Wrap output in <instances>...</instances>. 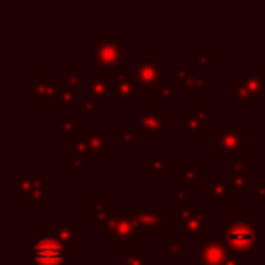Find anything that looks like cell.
<instances>
[{
  "instance_id": "cell-45",
  "label": "cell",
  "mask_w": 265,
  "mask_h": 265,
  "mask_svg": "<svg viewBox=\"0 0 265 265\" xmlns=\"http://www.w3.org/2000/svg\"><path fill=\"white\" fill-rule=\"evenodd\" d=\"M263 222H265V207H263Z\"/></svg>"
},
{
  "instance_id": "cell-29",
  "label": "cell",
  "mask_w": 265,
  "mask_h": 265,
  "mask_svg": "<svg viewBox=\"0 0 265 265\" xmlns=\"http://www.w3.org/2000/svg\"><path fill=\"white\" fill-rule=\"evenodd\" d=\"M247 169H249V157L238 154V157L233 158V162H231V171L233 173H247Z\"/></svg>"
},
{
  "instance_id": "cell-41",
  "label": "cell",
  "mask_w": 265,
  "mask_h": 265,
  "mask_svg": "<svg viewBox=\"0 0 265 265\" xmlns=\"http://www.w3.org/2000/svg\"><path fill=\"white\" fill-rule=\"evenodd\" d=\"M73 169H75V173H82L84 171V157L82 154H75V165H73Z\"/></svg>"
},
{
  "instance_id": "cell-32",
  "label": "cell",
  "mask_w": 265,
  "mask_h": 265,
  "mask_svg": "<svg viewBox=\"0 0 265 265\" xmlns=\"http://www.w3.org/2000/svg\"><path fill=\"white\" fill-rule=\"evenodd\" d=\"M184 200L178 196H173V220L178 222V224H182V218H184Z\"/></svg>"
},
{
  "instance_id": "cell-10",
  "label": "cell",
  "mask_w": 265,
  "mask_h": 265,
  "mask_svg": "<svg viewBox=\"0 0 265 265\" xmlns=\"http://www.w3.org/2000/svg\"><path fill=\"white\" fill-rule=\"evenodd\" d=\"M182 124H184L185 131H205L207 129V109L200 107V105H193L187 115L182 117Z\"/></svg>"
},
{
  "instance_id": "cell-34",
  "label": "cell",
  "mask_w": 265,
  "mask_h": 265,
  "mask_svg": "<svg viewBox=\"0 0 265 265\" xmlns=\"http://www.w3.org/2000/svg\"><path fill=\"white\" fill-rule=\"evenodd\" d=\"M233 189H238V191H244V189H247V185H249V176L245 173H233Z\"/></svg>"
},
{
  "instance_id": "cell-25",
  "label": "cell",
  "mask_w": 265,
  "mask_h": 265,
  "mask_svg": "<svg viewBox=\"0 0 265 265\" xmlns=\"http://www.w3.org/2000/svg\"><path fill=\"white\" fill-rule=\"evenodd\" d=\"M115 138L124 144V147H132V142H138L142 138V132L138 131H118L115 132Z\"/></svg>"
},
{
  "instance_id": "cell-36",
  "label": "cell",
  "mask_w": 265,
  "mask_h": 265,
  "mask_svg": "<svg viewBox=\"0 0 265 265\" xmlns=\"http://www.w3.org/2000/svg\"><path fill=\"white\" fill-rule=\"evenodd\" d=\"M173 71V82H184L189 78V65H174Z\"/></svg>"
},
{
  "instance_id": "cell-28",
  "label": "cell",
  "mask_w": 265,
  "mask_h": 265,
  "mask_svg": "<svg viewBox=\"0 0 265 265\" xmlns=\"http://www.w3.org/2000/svg\"><path fill=\"white\" fill-rule=\"evenodd\" d=\"M198 178H200V169H198V165H191V164L182 165V180L196 182Z\"/></svg>"
},
{
  "instance_id": "cell-4",
  "label": "cell",
  "mask_w": 265,
  "mask_h": 265,
  "mask_svg": "<svg viewBox=\"0 0 265 265\" xmlns=\"http://www.w3.org/2000/svg\"><path fill=\"white\" fill-rule=\"evenodd\" d=\"M107 236L115 241L118 249H127V247H132V240H140L142 229L132 216L113 214V225Z\"/></svg>"
},
{
  "instance_id": "cell-19",
  "label": "cell",
  "mask_w": 265,
  "mask_h": 265,
  "mask_svg": "<svg viewBox=\"0 0 265 265\" xmlns=\"http://www.w3.org/2000/svg\"><path fill=\"white\" fill-rule=\"evenodd\" d=\"M33 97L35 98H53L56 97V82H36L33 85Z\"/></svg>"
},
{
  "instance_id": "cell-20",
  "label": "cell",
  "mask_w": 265,
  "mask_h": 265,
  "mask_svg": "<svg viewBox=\"0 0 265 265\" xmlns=\"http://www.w3.org/2000/svg\"><path fill=\"white\" fill-rule=\"evenodd\" d=\"M56 238L65 245V247H71L75 244V238H77V233H75V225H71L69 222H64V224L58 227V231H55Z\"/></svg>"
},
{
  "instance_id": "cell-7",
  "label": "cell",
  "mask_w": 265,
  "mask_h": 265,
  "mask_svg": "<svg viewBox=\"0 0 265 265\" xmlns=\"http://www.w3.org/2000/svg\"><path fill=\"white\" fill-rule=\"evenodd\" d=\"M216 145L224 154H238L244 147L249 144V135L245 131L240 132H227V131H216L214 132Z\"/></svg>"
},
{
  "instance_id": "cell-21",
  "label": "cell",
  "mask_w": 265,
  "mask_h": 265,
  "mask_svg": "<svg viewBox=\"0 0 265 265\" xmlns=\"http://www.w3.org/2000/svg\"><path fill=\"white\" fill-rule=\"evenodd\" d=\"M49 194H51V191H49V182H46L40 178L38 184H36L35 191H33V194H31L33 205H42V202L48 200Z\"/></svg>"
},
{
  "instance_id": "cell-13",
  "label": "cell",
  "mask_w": 265,
  "mask_h": 265,
  "mask_svg": "<svg viewBox=\"0 0 265 265\" xmlns=\"http://www.w3.org/2000/svg\"><path fill=\"white\" fill-rule=\"evenodd\" d=\"M238 80L245 85V89L249 91V97L251 98H265V85H263V75H247V73H240V77Z\"/></svg>"
},
{
  "instance_id": "cell-33",
  "label": "cell",
  "mask_w": 265,
  "mask_h": 265,
  "mask_svg": "<svg viewBox=\"0 0 265 265\" xmlns=\"http://www.w3.org/2000/svg\"><path fill=\"white\" fill-rule=\"evenodd\" d=\"M64 82L73 89V91H75V89H82V85H84L85 80L78 75V73H69V75H65Z\"/></svg>"
},
{
  "instance_id": "cell-38",
  "label": "cell",
  "mask_w": 265,
  "mask_h": 265,
  "mask_svg": "<svg viewBox=\"0 0 265 265\" xmlns=\"http://www.w3.org/2000/svg\"><path fill=\"white\" fill-rule=\"evenodd\" d=\"M89 204H91V209L93 211H107L109 200H107V198H91V200H89Z\"/></svg>"
},
{
  "instance_id": "cell-22",
  "label": "cell",
  "mask_w": 265,
  "mask_h": 265,
  "mask_svg": "<svg viewBox=\"0 0 265 265\" xmlns=\"http://www.w3.org/2000/svg\"><path fill=\"white\" fill-rule=\"evenodd\" d=\"M207 85V75L205 73H198V75H191L182 82V89L189 91V89H205Z\"/></svg>"
},
{
  "instance_id": "cell-31",
  "label": "cell",
  "mask_w": 265,
  "mask_h": 265,
  "mask_svg": "<svg viewBox=\"0 0 265 265\" xmlns=\"http://www.w3.org/2000/svg\"><path fill=\"white\" fill-rule=\"evenodd\" d=\"M165 171V158L162 157H149V173H164Z\"/></svg>"
},
{
  "instance_id": "cell-11",
  "label": "cell",
  "mask_w": 265,
  "mask_h": 265,
  "mask_svg": "<svg viewBox=\"0 0 265 265\" xmlns=\"http://www.w3.org/2000/svg\"><path fill=\"white\" fill-rule=\"evenodd\" d=\"M109 91H113L118 98H131L135 91H138V85L132 78V75H117L115 80L109 82Z\"/></svg>"
},
{
  "instance_id": "cell-26",
  "label": "cell",
  "mask_w": 265,
  "mask_h": 265,
  "mask_svg": "<svg viewBox=\"0 0 265 265\" xmlns=\"http://www.w3.org/2000/svg\"><path fill=\"white\" fill-rule=\"evenodd\" d=\"M164 247H165V253H167L169 256H173V254L182 256V254H184V249H182V240H178V238H165Z\"/></svg>"
},
{
  "instance_id": "cell-6",
  "label": "cell",
  "mask_w": 265,
  "mask_h": 265,
  "mask_svg": "<svg viewBox=\"0 0 265 265\" xmlns=\"http://www.w3.org/2000/svg\"><path fill=\"white\" fill-rule=\"evenodd\" d=\"M198 256H200V265H225L229 258V249L225 247L224 240L207 238L198 245Z\"/></svg>"
},
{
  "instance_id": "cell-42",
  "label": "cell",
  "mask_w": 265,
  "mask_h": 265,
  "mask_svg": "<svg viewBox=\"0 0 265 265\" xmlns=\"http://www.w3.org/2000/svg\"><path fill=\"white\" fill-rule=\"evenodd\" d=\"M225 265H247V263L240 261V258H238L236 254L229 253V258H227V261H225Z\"/></svg>"
},
{
  "instance_id": "cell-37",
  "label": "cell",
  "mask_w": 265,
  "mask_h": 265,
  "mask_svg": "<svg viewBox=\"0 0 265 265\" xmlns=\"http://www.w3.org/2000/svg\"><path fill=\"white\" fill-rule=\"evenodd\" d=\"M157 97L158 98H173V85L162 82L157 87Z\"/></svg>"
},
{
  "instance_id": "cell-44",
  "label": "cell",
  "mask_w": 265,
  "mask_h": 265,
  "mask_svg": "<svg viewBox=\"0 0 265 265\" xmlns=\"http://www.w3.org/2000/svg\"><path fill=\"white\" fill-rule=\"evenodd\" d=\"M173 196H178L182 198V200H185V198H189V189H178V191H174Z\"/></svg>"
},
{
  "instance_id": "cell-18",
  "label": "cell",
  "mask_w": 265,
  "mask_h": 265,
  "mask_svg": "<svg viewBox=\"0 0 265 265\" xmlns=\"http://www.w3.org/2000/svg\"><path fill=\"white\" fill-rule=\"evenodd\" d=\"M56 100L60 102L64 107H73L75 105V91L69 87L65 82H56Z\"/></svg>"
},
{
  "instance_id": "cell-9",
  "label": "cell",
  "mask_w": 265,
  "mask_h": 265,
  "mask_svg": "<svg viewBox=\"0 0 265 265\" xmlns=\"http://www.w3.org/2000/svg\"><path fill=\"white\" fill-rule=\"evenodd\" d=\"M107 77H109V71H105V69H98V73L89 75L87 82H84V85H82L84 93L89 91L97 100L98 98H107V95H109Z\"/></svg>"
},
{
  "instance_id": "cell-23",
  "label": "cell",
  "mask_w": 265,
  "mask_h": 265,
  "mask_svg": "<svg viewBox=\"0 0 265 265\" xmlns=\"http://www.w3.org/2000/svg\"><path fill=\"white\" fill-rule=\"evenodd\" d=\"M231 91L234 93V97H236L238 104L241 105V107H247L249 105V91L245 89V85L241 84L240 80H234L233 84H231Z\"/></svg>"
},
{
  "instance_id": "cell-30",
  "label": "cell",
  "mask_w": 265,
  "mask_h": 265,
  "mask_svg": "<svg viewBox=\"0 0 265 265\" xmlns=\"http://www.w3.org/2000/svg\"><path fill=\"white\" fill-rule=\"evenodd\" d=\"M56 124H58L60 131H64L65 135H69V132H75V124H77V120L68 117V115H58V117H56Z\"/></svg>"
},
{
  "instance_id": "cell-8",
  "label": "cell",
  "mask_w": 265,
  "mask_h": 265,
  "mask_svg": "<svg viewBox=\"0 0 265 265\" xmlns=\"http://www.w3.org/2000/svg\"><path fill=\"white\" fill-rule=\"evenodd\" d=\"M131 216L135 218L140 229H151V231H165V218L158 213L157 209H142L135 205L131 209Z\"/></svg>"
},
{
  "instance_id": "cell-17",
  "label": "cell",
  "mask_w": 265,
  "mask_h": 265,
  "mask_svg": "<svg viewBox=\"0 0 265 265\" xmlns=\"http://www.w3.org/2000/svg\"><path fill=\"white\" fill-rule=\"evenodd\" d=\"M231 193H233V184L231 182L211 180L205 184V194H207V198H229Z\"/></svg>"
},
{
  "instance_id": "cell-14",
  "label": "cell",
  "mask_w": 265,
  "mask_h": 265,
  "mask_svg": "<svg viewBox=\"0 0 265 265\" xmlns=\"http://www.w3.org/2000/svg\"><path fill=\"white\" fill-rule=\"evenodd\" d=\"M87 144L91 147V154H97V157H107L109 149H107V137H105L104 131H93L87 132Z\"/></svg>"
},
{
  "instance_id": "cell-15",
  "label": "cell",
  "mask_w": 265,
  "mask_h": 265,
  "mask_svg": "<svg viewBox=\"0 0 265 265\" xmlns=\"http://www.w3.org/2000/svg\"><path fill=\"white\" fill-rule=\"evenodd\" d=\"M38 180H40V176H29V174L18 173L16 174V196L18 198L31 196Z\"/></svg>"
},
{
  "instance_id": "cell-39",
  "label": "cell",
  "mask_w": 265,
  "mask_h": 265,
  "mask_svg": "<svg viewBox=\"0 0 265 265\" xmlns=\"http://www.w3.org/2000/svg\"><path fill=\"white\" fill-rule=\"evenodd\" d=\"M109 216H111V214H107L105 211H93L91 216H89V220L95 222V224H100V222L107 220Z\"/></svg>"
},
{
  "instance_id": "cell-43",
  "label": "cell",
  "mask_w": 265,
  "mask_h": 265,
  "mask_svg": "<svg viewBox=\"0 0 265 265\" xmlns=\"http://www.w3.org/2000/svg\"><path fill=\"white\" fill-rule=\"evenodd\" d=\"M256 196L258 198H265V182H258V185H256Z\"/></svg>"
},
{
  "instance_id": "cell-12",
  "label": "cell",
  "mask_w": 265,
  "mask_h": 265,
  "mask_svg": "<svg viewBox=\"0 0 265 265\" xmlns=\"http://www.w3.org/2000/svg\"><path fill=\"white\" fill-rule=\"evenodd\" d=\"M140 124L145 131H154V132H162L164 131V124H165V117L158 111L154 105L147 109L140 117Z\"/></svg>"
},
{
  "instance_id": "cell-27",
  "label": "cell",
  "mask_w": 265,
  "mask_h": 265,
  "mask_svg": "<svg viewBox=\"0 0 265 265\" xmlns=\"http://www.w3.org/2000/svg\"><path fill=\"white\" fill-rule=\"evenodd\" d=\"M124 265H149L147 263V258L142 254V251L138 247H132L131 254L124 258Z\"/></svg>"
},
{
  "instance_id": "cell-24",
  "label": "cell",
  "mask_w": 265,
  "mask_h": 265,
  "mask_svg": "<svg viewBox=\"0 0 265 265\" xmlns=\"http://www.w3.org/2000/svg\"><path fill=\"white\" fill-rule=\"evenodd\" d=\"M214 56H211L209 53H207V49H198L196 55L191 56V60H189V64L191 65H214Z\"/></svg>"
},
{
  "instance_id": "cell-3",
  "label": "cell",
  "mask_w": 265,
  "mask_h": 265,
  "mask_svg": "<svg viewBox=\"0 0 265 265\" xmlns=\"http://www.w3.org/2000/svg\"><path fill=\"white\" fill-rule=\"evenodd\" d=\"M33 261L36 265H65V245L56 238L55 231H48L35 240Z\"/></svg>"
},
{
  "instance_id": "cell-40",
  "label": "cell",
  "mask_w": 265,
  "mask_h": 265,
  "mask_svg": "<svg viewBox=\"0 0 265 265\" xmlns=\"http://www.w3.org/2000/svg\"><path fill=\"white\" fill-rule=\"evenodd\" d=\"M222 131H227V132H240V131H241V125L238 124V122H234V124L227 122V124L222 125Z\"/></svg>"
},
{
  "instance_id": "cell-35",
  "label": "cell",
  "mask_w": 265,
  "mask_h": 265,
  "mask_svg": "<svg viewBox=\"0 0 265 265\" xmlns=\"http://www.w3.org/2000/svg\"><path fill=\"white\" fill-rule=\"evenodd\" d=\"M82 107H84V111L87 113V115H93V117H97L98 113H100L97 98H85V100L82 102Z\"/></svg>"
},
{
  "instance_id": "cell-1",
  "label": "cell",
  "mask_w": 265,
  "mask_h": 265,
  "mask_svg": "<svg viewBox=\"0 0 265 265\" xmlns=\"http://www.w3.org/2000/svg\"><path fill=\"white\" fill-rule=\"evenodd\" d=\"M224 244L233 253L247 256L256 254V227L247 214H233L224 225Z\"/></svg>"
},
{
  "instance_id": "cell-2",
  "label": "cell",
  "mask_w": 265,
  "mask_h": 265,
  "mask_svg": "<svg viewBox=\"0 0 265 265\" xmlns=\"http://www.w3.org/2000/svg\"><path fill=\"white\" fill-rule=\"evenodd\" d=\"M91 49L93 62L98 69H105L111 73L120 65H124V46H122V42H117L115 33H100L97 40L91 42Z\"/></svg>"
},
{
  "instance_id": "cell-5",
  "label": "cell",
  "mask_w": 265,
  "mask_h": 265,
  "mask_svg": "<svg viewBox=\"0 0 265 265\" xmlns=\"http://www.w3.org/2000/svg\"><path fill=\"white\" fill-rule=\"evenodd\" d=\"M131 75L135 78V82H137L138 91H144V89L149 87L157 89L162 84V80H164V68L154 60L153 56H147L138 65H135Z\"/></svg>"
},
{
  "instance_id": "cell-16",
  "label": "cell",
  "mask_w": 265,
  "mask_h": 265,
  "mask_svg": "<svg viewBox=\"0 0 265 265\" xmlns=\"http://www.w3.org/2000/svg\"><path fill=\"white\" fill-rule=\"evenodd\" d=\"M205 225H207V218L200 216V218H191V220H184L182 222V238L187 240V238H194L200 233L205 231Z\"/></svg>"
}]
</instances>
